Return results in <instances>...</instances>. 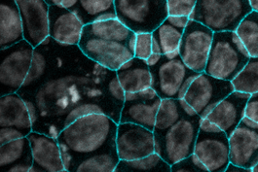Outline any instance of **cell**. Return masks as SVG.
<instances>
[{
    "mask_svg": "<svg viewBox=\"0 0 258 172\" xmlns=\"http://www.w3.org/2000/svg\"><path fill=\"white\" fill-rule=\"evenodd\" d=\"M161 57H162V55H161V54L152 53V55H151L150 57H148L147 59H146V61H147V64L149 65V67H150V66H153V65H155V64L157 63L158 61L160 60Z\"/></svg>",
    "mask_w": 258,
    "mask_h": 172,
    "instance_id": "obj_42",
    "label": "cell"
},
{
    "mask_svg": "<svg viewBox=\"0 0 258 172\" xmlns=\"http://www.w3.org/2000/svg\"><path fill=\"white\" fill-rule=\"evenodd\" d=\"M152 53V32L137 33L135 57L147 59Z\"/></svg>",
    "mask_w": 258,
    "mask_h": 172,
    "instance_id": "obj_33",
    "label": "cell"
},
{
    "mask_svg": "<svg viewBox=\"0 0 258 172\" xmlns=\"http://www.w3.org/2000/svg\"><path fill=\"white\" fill-rule=\"evenodd\" d=\"M203 118L184 117L165 132L155 136V153L170 165L194 154Z\"/></svg>",
    "mask_w": 258,
    "mask_h": 172,
    "instance_id": "obj_5",
    "label": "cell"
},
{
    "mask_svg": "<svg viewBox=\"0 0 258 172\" xmlns=\"http://www.w3.org/2000/svg\"><path fill=\"white\" fill-rule=\"evenodd\" d=\"M252 172H258V162L256 163V165H255V166H253V168H252Z\"/></svg>",
    "mask_w": 258,
    "mask_h": 172,
    "instance_id": "obj_45",
    "label": "cell"
},
{
    "mask_svg": "<svg viewBox=\"0 0 258 172\" xmlns=\"http://www.w3.org/2000/svg\"><path fill=\"white\" fill-rule=\"evenodd\" d=\"M137 33L117 18L84 26L79 49L90 60L116 71L135 57Z\"/></svg>",
    "mask_w": 258,
    "mask_h": 172,
    "instance_id": "obj_1",
    "label": "cell"
},
{
    "mask_svg": "<svg viewBox=\"0 0 258 172\" xmlns=\"http://www.w3.org/2000/svg\"><path fill=\"white\" fill-rule=\"evenodd\" d=\"M24 162L33 164L32 151L28 136L0 145V167L4 171L10 166Z\"/></svg>",
    "mask_w": 258,
    "mask_h": 172,
    "instance_id": "obj_24",
    "label": "cell"
},
{
    "mask_svg": "<svg viewBox=\"0 0 258 172\" xmlns=\"http://www.w3.org/2000/svg\"><path fill=\"white\" fill-rule=\"evenodd\" d=\"M232 84L235 91L250 95L257 93L258 57H250L243 70L232 80Z\"/></svg>",
    "mask_w": 258,
    "mask_h": 172,
    "instance_id": "obj_29",
    "label": "cell"
},
{
    "mask_svg": "<svg viewBox=\"0 0 258 172\" xmlns=\"http://www.w3.org/2000/svg\"><path fill=\"white\" fill-rule=\"evenodd\" d=\"M115 0H79L73 13L86 26L88 24L116 19Z\"/></svg>",
    "mask_w": 258,
    "mask_h": 172,
    "instance_id": "obj_23",
    "label": "cell"
},
{
    "mask_svg": "<svg viewBox=\"0 0 258 172\" xmlns=\"http://www.w3.org/2000/svg\"><path fill=\"white\" fill-rule=\"evenodd\" d=\"M244 116L258 123V92L250 95L245 106Z\"/></svg>",
    "mask_w": 258,
    "mask_h": 172,
    "instance_id": "obj_37",
    "label": "cell"
},
{
    "mask_svg": "<svg viewBox=\"0 0 258 172\" xmlns=\"http://www.w3.org/2000/svg\"><path fill=\"white\" fill-rule=\"evenodd\" d=\"M249 58L250 55L236 31L215 32L205 72L215 78L232 81Z\"/></svg>",
    "mask_w": 258,
    "mask_h": 172,
    "instance_id": "obj_3",
    "label": "cell"
},
{
    "mask_svg": "<svg viewBox=\"0 0 258 172\" xmlns=\"http://www.w3.org/2000/svg\"><path fill=\"white\" fill-rule=\"evenodd\" d=\"M106 94L111 101H114L121 107H123L125 101V91L121 86L116 71H112L111 77L108 78L106 83Z\"/></svg>",
    "mask_w": 258,
    "mask_h": 172,
    "instance_id": "obj_34",
    "label": "cell"
},
{
    "mask_svg": "<svg viewBox=\"0 0 258 172\" xmlns=\"http://www.w3.org/2000/svg\"><path fill=\"white\" fill-rule=\"evenodd\" d=\"M171 172V165L157 153L133 160L120 159L115 172Z\"/></svg>",
    "mask_w": 258,
    "mask_h": 172,
    "instance_id": "obj_27",
    "label": "cell"
},
{
    "mask_svg": "<svg viewBox=\"0 0 258 172\" xmlns=\"http://www.w3.org/2000/svg\"><path fill=\"white\" fill-rule=\"evenodd\" d=\"M161 101L151 87L137 93H125L120 123H134L153 131Z\"/></svg>",
    "mask_w": 258,
    "mask_h": 172,
    "instance_id": "obj_13",
    "label": "cell"
},
{
    "mask_svg": "<svg viewBox=\"0 0 258 172\" xmlns=\"http://www.w3.org/2000/svg\"><path fill=\"white\" fill-rule=\"evenodd\" d=\"M116 18L136 33L153 32L168 18L167 0H115Z\"/></svg>",
    "mask_w": 258,
    "mask_h": 172,
    "instance_id": "obj_6",
    "label": "cell"
},
{
    "mask_svg": "<svg viewBox=\"0 0 258 172\" xmlns=\"http://www.w3.org/2000/svg\"><path fill=\"white\" fill-rule=\"evenodd\" d=\"M250 94L234 91L207 117L222 129L229 137L244 117V111Z\"/></svg>",
    "mask_w": 258,
    "mask_h": 172,
    "instance_id": "obj_18",
    "label": "cell"
},
{
    "mask_svg": "<svg viewBox=\"0 0 258 172\" xmlns=\"http://www.w3.org/2000/svg\"><path fill=\"white\" fill-rule=\"evenodd\" d=\"M225 172H252L251 169H248V168H245V167H242V166H239V165H236L232 162H230L226 168Z\"/></svg>",
    "mask_w": 258,
    "mask_h": 172,
    "instance_id": "obj_41",
    "label": "cell"
},
{
    "mask_svg": "<svg viewBox=\"0 0 258 172\" xmlns=\"http://www.w3.org/2000/svg\"><path fill=\"white\" fill-rule=\"evenodd\" d=\"M194 154L209 172H225L230 163L229 137L208 118L202 119Z\"/></svg>",
    "mask_w": 258,
    "mask_h": 172,
    "instance_id": "obj_7",
    "label": "cell"
},
{
    "mask_svg": "<svg viewBox=\"0 0 258 172\" xmlns=\"http://www.w3.org/2000/svg\"><path fill=\"white\" fill-rule=\"evenodd\" d=\"M23 20L24 36L34 48L50 35L49 8L46 0H16Z\"/></svg>",
    "mask_w": 258,
    "mask_h": 172,
    "instance_id": "obj_15",
    "label": "cell"
},
{
    "mask_svg": "<svg viewBox=\"0 0 258 172\" xmlns=\"http://www.w3.org/2000/svg\"><path fill=\"white\" fill-rule=\"evenodd\" d=\"M230 162L251 169L258 162V123L244 116L229 136Z\"/></svg>",
    "mask_w": 258,
    "mask_h": 172,
    "instance_id": "obj_14",
    "label": "cell"
},
{
    "mask_svg": "<svg viewBox=\"0 0 258 172\" xmlns=\"http://www.w3.org/2000/svg\"><path fill=\"white\" fill-rule=\"evenodd\" d=\"M250 57H258V12L251 11L235 30Z\"/></svg>",
    "mask_w": 258,
    "mask_h": 172,
    "instance_id": "obj_28",
    "label": "cell"
},
{
    "mask_svg": "<svg viewBox=\"0 0 258 172\" xmlns=\"http://www.w3.org/2000/svg\"><path fill=\"white\" fill-rule=\"evenodd\" d=\"M84 24L71 10L61 4L50 5L49 32L50 36L60 46H78L82 37Z\"/></svg>",
    "mask_w": 258,
    "mask_h": 172,
    "instance_id": "obj_16",
    "label": "cell"
},
{
    "mask_svg": "<svg viewBox=\"0 0 258 172\" xmlns=\"http://www.w3.org/2000/svg\"><path fill=\"white\" fill-rule=\"evenodd\" d=\"M28 138L33 157V165L29 172H67L57 138L34 130Z\"/></svg>",
    "mask_w": 258,
    "mask_h": 172,
    "instance_id": "obj_17",
    "label": "cell"
},
{
    "mask_svg": "<svg viewBox=\"0 0 258 172\" xmlns=\"http://www.w3.org/2000/svg\"><path fill=\"white\" fill-rule=\"evenodd\" d=\"M214 31L201 23L189 20L178 47L183 62L193 71L205 72L214 40Z\"/></svg>",
    "mask_w": 258,
    "mask_h": 172,
    "instance_id": "obj_10",
    "label": "cell"
},
{
    "mask_svg": "<svg viewBox=\"0 0 258 172\" xmlns=\"http://www.w3.org/2000/svg\"><path fill=\"white\" fill-rule=\"evenodd\" d=\"M170 16H186L192 13L197 0H167Z\"/></svg>",
    "mask_w": 258,
    "mask_h": 172,
    "instance_id": "obj_35",
    "label": "cell"
},
{
    "mask_svg": "<svg viewBox=\"0 0 258 172\" xmlns=\"http://www.w3.org/2000/svg\"><path fill=\"white\" fill-rule=\"evenodd\" d=\"M251 11L249 0H197L189 20L201 23L214 32L235 31Z\"/></svg>",
    "mask_w": 258,
    "mask_h": 172,
    "instance_id": "obj_4",
    "label": "cell"
},
{
    "mask_svg": "<svg viewBox=\"0 0 258 172\" xmlns=\"http://www.w3.org/2000/svg\"><path fill=\"white\" fill-rule=\"evenodd\" d=\"M57 141L59 145V149H60V153H61V159H62V163L66 168V171H72L74 157L67 143H64L63 141H60V140H57Z\"/></svg>",
    "mask_w": 258,
    "mask_h": 172,
    "instance_id": "obj_38",
    "label": "cell"
},
{
    "mask_svg": "<svg viewBox=\"0 0 258 172\" xmlns=\"http://www.w3.org/2000/svg\"><path fill=\"white\" fill-rule=\"evenodd\" d=\"M24 39L23 20L16 0H0V49Z\"/></svg>",
    "mask_w": 258,
    "mask_h": 172,
    "instance_id": "obj_21",
    "label": "cell"
},
{
    "mask_svg": "<svg viewBox=\"0 0 258 172\" xmlns=\"http://www.w3.org/2000/svg\"><path fill=\"white\" fill-rule=\"evenodd\" d=\"M117 128L118 123L108 115H86L61 129L57 140L67 143L75 161L94 154L116 150Z\"/></svg>",
    "mask_w": 258,
    "mask_h": 172,
    "instance_id": "obj_2",
    "label": "cell"
},
{
    "mask_svg": "<svg viewBox=\"0 0 258 172\" xmlns=\"http://www.w3.org/2000/svg\"><path fill=\"white\" fill-rule=\"evenodd\" d=\"M249 3H250L252 10L258 12V0H249Z\"/></svg>",
    "mask_w": 258,
    "mask_h": 172,
    "instance_id": "obj_43",
    "label": "cell"
},
{
    "mask_svg": "<svg viewBox=\"0 0 258 172\" xmlns=\"http://www.w3.org/2000/svg\"><path fill=\"white\" fill-rule=\"evenodd\" d=\"M28 136V134L14 127H0V145Z\"/></svg>",
    "mask_w": 258,
    "mask_h": 172,
    "instance_id": "obj_36",
    "label": "cell"
},
{
    "mask_svg": "<svg viewBox=\"0 0 258 172\" xmlns=\"http://www.w3.org/2000/svg\"><path fill=\"white\" fill-rule=\"evenodd\" d=\"M26 104L28 106L29 109V115H30V119H31V123H32V128L34 129L35 126L38 124L39 122V113H38V109L37 106L35 104L34 101H30V100H26Z\"/></svg>",
    "mask_w": 258,
    "mask_h": 172,
    "instance_id": "obj_39",
    "label": "cell"
},
{
    "mask_svg": "<svg viewBox=\"0 0 258 172\" xmlns=\"http://www.w3.org/2000/svg\"><path fill=\"white\" fill-rule=\"evenodd\" d=\"M48 2L49 5H57V4H60L62 0H46Z\"/></svg>",
    "mask_w": 258,
    "mask_h": 172,
    "instance_id": "obj_44",
    "label": "cell"
},
{
    "mask_svg": "<svg viewBox=\"0 0 258 172\" xmlns=\"http://www.w3.org/2000/svg\"><path fill=\"white\" fill-rule=\"evenodd\" d=\"M90 114L108 115V112L106 111L105 107L102 106L99 102L93 101H83L77 106H75L70 111V113L67 115V117L62 121V129L71 125L76 119Z\"/></svg>",
    "mask_w": 258,
    "mask_h": 172,
    "instance_id": "obj_30",
    "label": "cell"
},
{
    "mask_svg": "<svg viewBox=\"0 0 258 172\" xmlns=\"http://www.w3.org/2000/svg\"><path fill=\"white\" fill-rule=\"evenodd\" d=\"M34 47L26 39L0 49L1 96L18 93L29 74Z\"/></svg>",
    "mask_w": 258,
    "mask_h": 172,
    "instance_id": "obj_8",
    "label": "cell"
},
{
    "mask_svg": "<svg viewBox=\"0 0 258 172\" xmlns=\"http://www.w3.org/2000/svg\"><path fill=\"white\" fill-rule=\"evenodd\" d=\"M47 62H48L47 57L44 55L42 48L38 45L37 47L34 48L31 66H30L29 74L27 76V79H26L25 83L23 84L21 90L24 88L31 86L33 83L38 81L43 76L44 73L47 69Z\"/></svg>",
    "mask_w": 258,
    "mask_h": 172,
    "instance_id": "obj_31",
    "label": "cell"
},
{
    "mask_svg": "<svg viewBox=\"0 0 258 172\" xmlns=\"http://www.w3.org/2000/svg\"><path fill=\"white\" fill-rule=\"evenodd\" d=\"M0 127H14L28 135L33 130L28 106L19 93L1 96Z\"/></svg>",
    "mask_w": 258,
    "mask_h": 172,
    "instance_id": "obj_20",
    "label": "cell"
},
{
    "mask_svg": "<svg viewBox=\"0 0 258 172\" xmlns=\"http://www.w3.org/2000/svg\"><path fill=\"white\" fill-rule=\"evenodd\" d=\"M116 74L125 93H137L151 87L152 76L146 59L134 57L123 63Z\"/></svg>",
    "mask_w": 258,
    "mask_h": 172,
    "instance_id": "obj_22",
    "label": "cell"
},
{
    "mask_svg": "<svg viewBox=\"0 0 258 172\" xmlns=\"http://www.w3.org/2000/svg\"><path fill=\"white\" fill-rule=\"evenodd\" d=\"M116 148L120 159L133 160L155 152L154 132L134 123H119Z\"/></svg>",
    "mask_w": 258,
    "mask_h": 172,
    "instance_id": "obj_12",
    "label": "cell"
},
{
    "mask_svg": "<svg viewBox=\"0 0 258 172\" xmlns=\"http://www.w3.org/2000/svg\"><path fill=\"white\" fill-rule=\"evenodd\" d=\"M171 172H209V169L196 154H192L171 165Z\"/></svg>",
    "mask_w": 258,
    "mask_h": 172,
    "instance_id": "obj_32",
    "label": "cell"
},
{
    "mask_svg": "<svg viewBox=\"0 0 258 172\" xmlns=\"http://www.w3.org/2000/svg\"><path fill=\"white\" fill-rule=\"evenodd\" d=\"M235 91L232 81L215 78L202 72L187 91L184 100L205 119L215 106Z\"/></svg>",
    "mask_w": 258,
    "mask_h": 172,
    "instance_id": "obj_9",
    "label": "cell"
},
{
    "mask_svg": "<svg viewBox=\"0 0 258 172\" xmlns=\"http://www.w3.org/2000/svg\"><path fill=\"white\" fill-rule=\"evenodd\" d=\"M184 117H186V115L181 108L179 99L162 100L156 116L153 130L154 135L162 134Z\"/></svg>",
    "mask_w": 258,
    "mask_h": 172,
    "instance_id": "obj_26",
    "label": "cell"
},
{
    "mask_svg": "<svg viewBox=\"0 0 258 172\" xmlns=\"http://www.w3.org/2000/svg\"><path fill=\"white\" fill-rule=\"evenodd\" d=\"M119 161L117 149L105 151L75 160L72 171L115 172Z\"/></svg>",
    "mask_w": 258,
    "mask_h": 172,
    "instance_id": "obj_25",
    "label": "cell"
},
{
    "mask_svg": "<svg viewBox=\"0 0 258 172\" xmlns=\"http://www.w3.org/2000/svg\"><path fill=\"white\" fill-rule=\"evenodd\" d=\"M78 1H79V0H62L60 4H61L64 8L71 10L72 13H73V11L75 10V8H76L77 5H78Z\"/></svg>",
    "mask_w": 258,
    "mask_h": 172,
    "instance_id": "obj_40",
    "label": "cell"
},
{
    "mask_svg": "<svg viewBox=\"0 0 258 172\" xmlns=\"http://www.w3.org/2000/svg\"><path fill=\"white\" fill-rule=\"evenodd\" d=\"M152 76L151 88L158 96L164 99H178L179 90L188 77L198 72L191 70L183 62L181 57L170 59L162 55L160 60L150 66Z\"/></svg>",
    "mask_w": 258,
    "mask_h": 172,
    "instance_id": "obj_11",
    "label": "cell"
},
{
    "mask_svg": "<svg viewBox=\"0 0 258 172\" xmlns=\"http://www.w3.org/2000/svg\"><path fill=\"white\" fill-rule=\"evenodd\" d=\"M189 22L186 16H168L152 32V52L165 55L178 49Z\"/></svg>",
    "mask_w": 258,
    "mask_h": 172,
    "instance_id": "obj_19",
    "label": "cell"
}]
</instances>
